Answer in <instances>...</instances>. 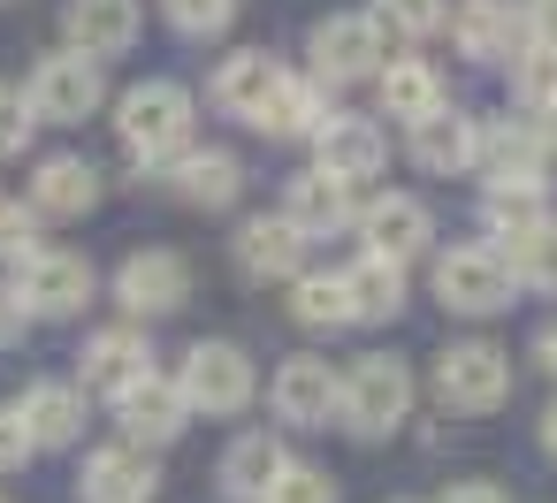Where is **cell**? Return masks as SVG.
Wrapping results in <instances>:
<instances>
[{"instance_id": "1", "label": "cell", "mask_w": 557, "mask_h": 503, "mask_svg": "<svg viewBox=\"0 0 557 503\" xmlns=\"http://www.w3.org/2000/svg\"><path fill=\"white\" fill-rule=\"evenodd\" d=\"M115 138H123V153H131L138 168L184 161V153H191V92L169 85V77L131 85V92L115 100Z\"/></svg>"}, {"instance_id": "2", "label": "cell", "mask_w": 557, "mask_h": 503, "mask_svg": "<svg viewBox=\"0 0 557 503\" xmlns=\"http://www.w3.org/2000/svg\"><path fill=\"white\" fill-rule=\"evenodd\" d=\"M176 389H184V404H191V412L230 419V412H245V404L260 397V374H252V359H245L237 343L199 336V343L184 351V366H176Z\"/></svg>"}, {"instance_id": "3", "label": "cell", "mask_w": 557, "mask_h": 503, "mask_svg": "<svg viewBox=\"0 0 557 503\" xmlns=\"http://www.w3.org/2000/svg\"><path fill=\"white\" fill-rule=\"evenodd\" d=\"M405 412H412V374H405V359H389V351L351 359L336 419H344L351 435H367V442H374V435H397V427H405Z\"/></svg>"}, {"instance_id": "4", "label": "cell", "mask_w": 557, "mask_h": 503, "mask_svg": "<svg viewBox=\"0 0 557 503\" xmlns=\"http://www.w3.org/2000/svg\"><path fill=\"white\" fill-rule=\"evenodd\" d=\"M435 397H443L450 412H496V404L511 397V351H496V343H481V336L435 351Z\"/></svg>"}, {"instance_id": "5", "label": "cell", "mask_w": 557, "mask_h": 503, "mask_svg": "<svg viewBox=\"0 0 557 503\" xmlns=\"http://www.w3.org/2000/svg\"><path fill=\"white\" fill-rule=\"evenodd\" d=\"M24 100H32V115L39 123H85V115H100V100H108V77H100V62H85V54H47L39 70H32V85H24Z\"/></svg>"}, {"instance_id": "6", "label": "cell", "mask_w": 557, "mask_h": 503, "mask_svg": "<svg viewBox=\"0 0 557 503\" xmlns=\"http://www.w3.org/2000/svg\"><path fill=\"white\" fill-rule=\"evenodd\" d=\"M435 298L450 305V313H504L511 305V267H504V252L496 244H458V252H443L435 260Z\"/></svg>"}, {"instance_id": "7", "label": "cell", "mask_w": 557, "mask_h": 503, "mask_svg": "<svg viewBox=\"0 0 557 503\" xmlns=\"http://www.w3.org/2000/svg\"><path fill=\"white\" fill-rule=\"evenodd\" d=\"M16 298H24L32 320H70V313H85V305H92V260L47 244L32 267H16Z\"/></svg>"}, {"instance_id": "8", "label": "cell", "mask_w": 557, "mask_h": 503, "mask_svg": "<svg viewBox=\"0 0 557 503\" xmlns=\"http://www.w3.org/2000/svg\"><path fill=\"white\" fill-rule=\"evenodd\" d=\"M313 85H359V77H382V32L367 16H321L313 39Z\"/></svg>"}, {"instance_id": "9", "label": "cell", "mask_w": 557, "mask_h": 503, "mask_svg": "<svg viewBox=\"0 0 557 503\" xmlns=\"http://www.w3.org/2000/svg\"><path fill=\"white\" fill-rule=\"evenodd\" d=\"M191 298V260L184 252H131L115 267V305L138 313V320H161Z\"/></svg>"}, {"instance_id": "10", "label": "cell", "mask_w": 557, "mask_h": 503, "mask_svg": "<svg viewBox=\"0 0 557 503\" xmlns=\"http://www.w3.org/2000/svg\"><path fill=\"white\" fill-rule=\"evenodd\" d=\"M268 404L290 427H329L336 404H344V374H329V359H283L275 381H268Z\"/></svg>"}, {"instance_id": "11", "label": "cell", "mask_w": 557, "mask_h": 503, "mask_svg": "<svg viewBox=\"0 0 557 503\" xmlns=\"http://www.w3.org/2000/svg\"><path fill=\"white\" fill-rule=\"evenodd\" d=\"M359 237H367V252L374 260H412V252H428V237H435V214L412 199V191H382L374 206H359Z\"/></svg>"}, {"instance_id": "12", "label": "cell", "mask_w": 557, "mask_h": 503, "mask_svg": "<svg viewBox=\"0 0 557 503\" xmlns=\"http://www.w3.org/2000/svg\"><path fill=\"white\" fill-rule=\"evenodd\" d=\"M115 419H123V442H131V450H161V442H176V435L191 427V404H184L176 381L146 374L131 397H115Z\"/></svg>"}, {"instance_id": "13", "label": "cell", "mask_w": 557, "mask_h": 503, "mask_svg": "<svg viewBox=\"0 0 557 503\" xmlns=\"http://www.w3.org/2000/svg\"><path fill=\"white\" fill-rule=\"evenodd\" d=\"M153 488H161L153 450H131V442L92 450L85 473H77V495H85V503H153Z\"/></svg>"}, {"instance_id": "14", "label": "cell", "mask_w": 557, "mask_h": 503, "mask_svg": "<svg viewBox=\"0 0 557 503\" xmlns=\"http://www.w3.org/2000/svg\"><path fill=\"white\" fill-rule=\"evenodd\" d=\"M382 153H389V146H382V130H374L367 115H336V123L313 138V168L336 176V184H351V191H359L367 176H382Z\"/></svg>"}, {"instance_id": "15", "label": "cell", "mask_w": 557, "mask_h": 503, "mask_svg": "<svg viewBox=\"0 0 557 503\" xmlns=\"http://www.w3.org/2000/svg\"><path fill=\"white\" fill-rule=\"evenodd\" d=\"M100 206V168L77 161V153H47L39 176H32V214L39 222H77Z\"/></svg>"}, {"instance_id": "16", "label": "cell", "mask_w": 557, "mask_h": 503, "mask_svg": "<svg viewBox=\"0 0 557 503\" xmlns=\"http://www.w3.org/2000/svg\"><path fill=\"white\" fill-rule=\"evenodd\" d=\"M62 32H70V54L108 62V54H123L138 39V0H70Z\"/></svg>"}, {"instance_id": "17", "label": "cell", "mask_w": 557, "mask_h": 503, "mask_svg": "<svg viewBox=\"0 0 557 503\" xmlns=\"http://www.w3.org/2000/svg\"><path fill=\"white\" fill-rule=\"evenodd\" d=\"M329 123H336L329 115V85H313V77H275V92L252 115L260 138H321Z\"/></svg>"}, {"instance_id": "18", "label": "cell", "mask_w": 557, "mask_h": 503, "mask_svg": "<svg viewBox=\"0 0 557 503\" xmlns=\"http://www.w3.org/2000/svg\"><path fill=\"white\" fill-rule=\"evenodd\" d=\"M298 252H306V237L283 214H252L237 229V275L245 282H298Z\"/></svg>"}, {"instance_id": "19", "label": "cell", "mask_w": 557, "mask_h": 503, "mask_svg": "<svg viewBox=\"0 0 557 503\" xmlns=\"http://www.w3.org/2000/svg\"><path fill=\"white\" fill-rule=\"evenodd\" d=\"M412 161L428 176H466L481 161V123L458 115V108H435L428 123H412Z\"/></svg>"}, {"instance_id": "20", "label": "cell", "mask_w": 557, "mask_h": 503, "mask_svg": "<svg viewBox=\"0 0 557 503\" xmlns=\"http://www.w3.org/2000/svg\"><path fill=\"white\" fill-rule=\"evenodd\" d=\"M16 419H24L32 450H62V442L85 435V389L77 381H32L24 404H16Z\"/></svg>"}, {"instance_id": "21", "label": "cell", "mask_w": 557, "mask_h": 503, "mask_svg": "<svg viewBox=\"0 0 557 503\" xmlns=\"http://www.w3.org/2000/svg\"><path fill=\"white\" fill-rule=\"evenodd\" d=\"M153 351H146V336L138 328H100L92 343H85V389H100V397H131L153 366H146Z\"/></svg>"}, {"instance_id": "22", "label": "cell", "mask_w": 557, "mask_h": 503, "mask_svg": "<svg viewBox=\"0 0 557 503\" xmlns=\"http://www.w3.org/2000/svg\"><path fill=\"white\" fill-rule=\"evenodd\" d=\"M283 222L298 229V237H329V229H344V222H359V206H351V184H336V176H290V191H283Z\"/></svg>"}, {"instance_id": "23", "label": "cell", "mask_w": 557, "mask_h": 503, "mask_svg": "<svg viewBox=\"0 0 557 503\" xmlns=\"http://www.w3.org/2000/svg\"><path fill=\"white\" fill-rule=\"evenodd\" d=\"M283 465H290V450H283L268 427H252V435H237V442L222 450V495H230V503H260Z\"/></svg>"}, {"instance_id": "24", "label": "cell", "mask_w": 557, "mask_h": 503, "mask_svg": "<svg viewBox=\"0 0 557 503\" xmlns=\"http://www.w3.org/2000/svg\"><path fill=\"white\" fill-rule=\"evenodd\" d=\"M169 191H176L184 206H230V199L245 191V161L222 153V146L184 153V161H169Z\"/></svg>"}, {"instance_id": "25", "label": "cell", "mask_w": 557, "mask_h": 503, "mask_svg": "<svg viewBox=\"0 0 557 503\" xmlns=\"http://www.w3.org/2000/svg\"><path fill=\"white\" fill-rule=\"evenodd\" d=\"M275 54H260V47H245V54H230L222 70H214V85H207V100L222 108V115H237V123H252L260 115V100L275 92Z\"/></svg>"}, {"instance_id": "26", "label": "cell", "mask_w": 557, "mask_h": 503, "mask_svg": "<svg viewBox=\"0 0 557 503\" xmlns=\"http://www.w3.org/2000/svg\"><path fill=\"white\" fill-rule=\"evenodd\" d=\"M481 222H488V237L519 244V237H534V229L549 222V191H542L534 176H504V184L481 191Z\"/></svg>"}, {"instance_id": "27", "label": "cell", "mask_w": 557, "mask_h": 503, "mask_svg": "<svg viewBox=\"0 0 557 503\" xmlns=\"http://www.w3.org/2000/svg\"><path fill=\"white\" fill-rule=\"evenodd\" d=\"M450 39H458V54H473V62H504L527 32H519V16H511V0H458Z\"/></svg>"}, {"instance_id": "28", "label": "cell", "mask_w": 557, "mask_h": 503, "mask_svg": "<svg viewBox=\"0 0 557 503\" xmlns=\"http://www.w3.org/2000/svg\"><path fill=\"white\" fill-rule=\"evenodd\" d=\"M542 161H549V138H542V123H488L481 130V168H488V184H504V176H534L542 184Z\"/></svg>"}, {"instance_id": "29", "label": "cell", "mask_w": 557, "mask_h": 503, "mask_svg": "<svg viewBox=\"0 0 557 503\" xmlns=\"http://www.w3.org/2000/svg\"><path fill=\"white\" fill-rule=\"evenodd\" d=\"M344 298H351V320H397V313H405V267L359 252V260L344 267Z\"/></svg>"}, {"instance_id": "30", "label": "cell", "mask_w": 557, "mask_h": 503, "mask_svg": "<svg viewBox=\"0 0 557 503\" xmlns=\"http://www.w3.org/2000/svg\"><path fill=\"white\" fill-rule=\"evenodd\" d=\"M374 92H382V115H397V123H428L435 108H450L443 100V77L428 62H382Z\"/></svg>"}, {"instance_id": "31", "label": "cell", "mask_w": 557, "mask_h": 503, "mask_svg": "<svg viewBox=\"0 0 557 503\" xmlns=\"http://www.w3.org/2000/svg\"><path fill=\"white\" fill-rule=\"evenodd\" d=\"M511 100H519L527 123H557V54L527 47V54L511 62Z\"/></svg>"}, {"instance_id": "32", "label": "cell", "mask_w": 557, "mask_h": 503, "mask_svg": "<svg viewBox=\"0 0 557 503\" xmlns=\"http://www.w3.org/2000/svg\"><path fill=\"white\" fill-rule=\"evenodd\" d=\"M290 320H298V328H344V320H351L344 275H298V282H290Z\"/></svg>"}, {"instance_id": "33", "label": "cell", "mask_w": 557, "mask_h": 503, "mask_svg": "<svg viewBox=\"0 0 557 503\" xmlns=\"http://www.w3.org/2000/svg\"><path fill=\"white\" fill-rule=\"evenodd\" d=\"M443 0H374L367 9V24L374 32H389V39H428V32H443Z\"/></svg>"}, {"instance_id": "34", "label": "cell", "mask_w": 557, "mask_h": 503, "mask_svg": "<svg viewBox=\"0 0 557 503\" xmlns=\"http://www.w3.org/2000/svg\"><path fill=\"white\" fill-rule=\"evenodd\" d=\"M504 267H511V282H534V290H549V298H557V222H542L534 237H519Z\"/></svg>"}, {"instance_id": "35", "label": "cell", "mask_w": 557, "mask_h": 503, "mask_svg": "<svg viewBox=\"0 0 557 503\" xmlns=\"http://www.w3.org/2000/svg\"><path fill=\"white\" fill-rule=\"evenodd\" d=\"M260 503H344V495H336V480H329L321 465H298V457H290V465L275 473V488H268Z\"/></svg>"}, {"instance_id": "36", "label": "cell", "mask_w": 557, "mask_h": 503, "mask_svg": "<svg viewBox=\"0 0 557 503\" xmlns=\"http://www.w3.org/2000/svg\"><path fill=\"white\" fill-rule=\"evenodd\" d=\"M47 244H39V214L32 206H0V267H32Z\"/></svg>"}, {"instance_id": "37", "label": "cell", "mask_w": 557, "mask_h": 503, "mask_svg": "<svg viewBox=\"0 0 557 503\" xmlns=\"http://www.w3.org/2000/svg\"><path fill=\"white\" fill-rule=\"evenodd\" d=\"M230 16H237V0H169V24L184 39H214V32H230Z\"/></svg>"}, {"instance_id": "38", "label": "cell", "mask_w": 557, "mask_h": 503, "mask_svg": "<svg viewBox=\"0 0 557 503\" xmlns=\"http://www.w3.org/2000/svg\"><path fill=\"white\" fill-rule=\"evenodd\" d=\"M32 100H24V85H0V161H9V153H24L32 146Z\"/></svg>"}, {"instance_id": "39", "label": "cell", "mask_w": 557, "mask_h": 503, "mask_svg": "<svg viewBox=\"0 0 557 503\" xmlns=\"http://www.w3.org/2000/svg\"><path fill=\"white\" fill-rule=\"evenodd\" d=\"M519 32H527V47L557 54V0H527V16H519Z\"/></svg>"}, {"instance_id": "40", "label": "cell", "mask_w": 557, "mask_h": 503, "mask_svg": "<svg viewBox=\"0 0 557 503\" xmlns=\"http://www.w3.org/2000/svg\"><path fill=\"white\" fill-rule=\"evenodd\" d=\"M32 457V435H24V419H16V404H0V473H16Z\"/></svg>"}, {"instance_id": "41", "label": "cell", "mask_w": 557, "mask_h": 503, "mask_svg": "<svg viewBox=\"0 0 557 503\" xmlns=\"http://www.w3.org/2000/svg\"><path fill=\"white\" fill-rule=\"evenodd\" d=\"M24 320H32V313H24V298H16V290H0V351L24 343Z\"/></svg>"}, {"instance_id": "42", "label": "cell", "mask_w": 557, "mask_h": 503, "mask_svg": "<svg viewBox=\"0 0 557 503\" xmlns=\"http://www.w3.org/2000/svg\"><path fill=\"white\" fill-rule=\"evenodd\" d=\"M435 503H504V495H496V488H488V480H466V488H443V495H435Z\"/></svg>"}, {"instance_id": "43", "label": "cell", "mask_w": 557, "mask_h": 503, "mask_svg": "<svg viewBox=\"0 0 557 503\" xmlns=\"http://www.w3.org/2000/svg\"><path fill=\"white\" fill-rule=\"evenodd\" d=\"M534 366H549V374H557V320L534 336Z\"/></svg>"}, {"instance_id": "44", "label": "cell", "mask_w": 557, "mask_h": 503, "mask_svg": "<svg viewBox=\"0 0 557 503\" xmlns=\"http://www.w3.org/2000/svg\"><path fill=\"white\" fill-rule=\"evenodd\" d=\"M542 442H549V457H557V397H549V412H542Z\"/></svg>"}, {"instance_id": "45", "label": "cell", "mask_w": 557, "mask_h": 503, "mask_svg": "<svg viewBox=\"0 0 557 503\" xmlns=\"http://www.w3.org/2000/svg\"><path fill=\"white\" fill-rule=\"evenodd\" d=\"M542 138H549V153H557V123H542Z\"/></svg>"}, {"instance_id": "46", "label": "cell", "mask_w": 557, "mask_h": 503, "mask_svg": "<svg viewBox=\"0 0 557 503\" xmlns=\"http://www.w3.org/2000/svg\"><path fill=\"white\" fill-rule=\"evenodd\" d=\"M0 503H9V495H0Z\"/></svg>"}]
</instances>
